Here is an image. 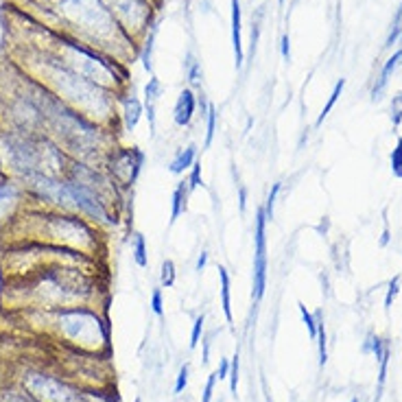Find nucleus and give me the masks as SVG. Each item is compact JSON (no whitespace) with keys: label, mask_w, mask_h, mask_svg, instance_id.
<instances>
[{"label":"nucleus","mask_w":402,"mask_h":402,"mask_svg":"<svg viewBox=\"0 0 402 402\" xmlns=\"http://www.w3.org/2000/svg\"><path fill=\"white\" fill-rule=\"evenodd\" d=\"M315 319H317V348H319V365L324 368V365L328 363V337H326V324H324V313L321 310H317V313H313Z\"/></svg>","instance_id":"18"},{"label":"nucleus","mask_w":402,"mask_h":402,"mask_svg":"<svg viewBox=\"0 0 402 402\" xmlns=\"http://www.w3.org/2000/svg\"><path fill=\"white\" fill-rule=\"evenodd\" d=\"M0 177H3V175H0Z\"/></svg>","instance_id":"47"},{"label":"nucleus","mask_w":402,"mask_h":402,"mask_svg":"<svg viewBox=\"0 0 402 402\" xmlns=\"http://www.w3.org/2000/svg\"><path fill=\"white\" fill-rule=\"evenodd\" d=\"M398 291H400V276H396V278L389 282V291H387V298H385V310L391 308L394 300L398 298Z\"/></svg>","instance_id":"35"},{"label":"nucleus","mask_w":402,"mask_h":402,"mask_svg":"<svg viewBox=\"0 0 402 402\" xmlns=\"http://www.w3.org/2000/svg\"><path fill=\"white\" fill-rule=\"evenodd\" d=\"M391 173L398 179H402V136L398 138V144L391 151Z\"/></svg>","instance_id":"29"},{"label":"nucleus","mask_w":402,"mask_h":402,"mask_svg":"<svg viewBox=\"0 0 402 402\" xmlns=\"http://www.w3.org/2000/svg\"><path fill=\"white\" fill-rule=\"evenodd\" d=\"M389 356H391V350H389V345H387V350L382 352L378 365H380V370H378V394H376V402L380 400V394H382V387H385V380H387V368H389Z\"/></svg>","instance_id":"24"},{"label":"nucleus","mask_w":402,"mask_h":402,"mask_svg":"<svg viewBox=\"0 0 402 402\" xmlns=\"http://www.w3.org/2000/svg\"><path fill=\"white\" fill-rule=\"evenodd\" d=\"M400 40H402V35H400Z\"/></svg>","instance_id":"46"},{"label":"nucleus","mask_w":402,"mask_h":402,"mask_svg":"<svg viewBox=\"0 0 402 402\" xmlns=\"http://www.w3.org/2000/svg\"><path fill=\"white\" fill-rule=\"evenodd\" d=\"M22 181L40 201H46V204L60 208L62 212H77L75 197H72L66 179H57L44 173H29L22 177Z\"/></svg>","instance_id":"4"},{"label":"nucleus","mask_w":402,"mask_h":402,"mask_svg":"<svg viewBox=\"0 0 402 402\" xmlns=\"http://www.w3.org/2000/svg\"><path fill=\"white\" fill-rule=\"evenodd\" d=\"M184 72H186V79H188L190 88L201 90V85H204V68H201V62L195 60V55H193V53L186 55Z\"/></svg>","instance_id":"16"},{"label":"nucleus","mask_w":402,"mask_h":402,"mask_svg":"<svg viewBox=\"0 0 402 402\" xmlns=\"http://www.w3.org/2000/svg\"><path fill=\"white\" fill-rule=\"evenodd\" d=\"M109 9H112L120 20H125L127 25H134V27H142L147 22V5L144 0H107Z\"/></svg>","instance_id":"6"},{"label":"nucleus","mask_w":402,"mask_h":402,"mask_svg":"<svg viewBox=\"0 0 402 402\" xmlns=\"http://www.w3.org/2000/svg\"><path fill=\"white\" fill-rule=\"evenodd\" d=\"M142 164H144V153L138 147H114L107 153L103 167H105V173L114 179V184L123 193H127L132 190L138 181Z\"/></svg>","instance_id":"3"},{"label":"nucleus","mask_w":402,"mask_h":402,"mask_svg":"<svg viewBox=\"0 0 402 402\" xmlns=\"http://www.w3.org/2000/svg\"><path fill=\"white\" fill-rule=\"evenodd\" d=\"M142 114H144V103L138 97L130 95V97L123 99V127H125V132H134L140 123V118H142Z\"/></svg>","instance_id":"9"},{"label":"nucleus","mask_w":402,"mask_h":402,"mask_svg":"<svg viewBox=\"0 0 402 402\" xmlns=\"http://www.w3.org/2000/svg\"><path fill=\"white\" fill-rule=\"evenodd\" d=\"M219 282H221V306H223V315L228 319V324L234 321V315H232V296H230V273L226 267L219 265Z\"/></svg>","instance_id":"15"},{"label":"nucleus","mask_w":402,"mask_h":402,"mask_svg":"<svg viewBox=\"0 0 402 402\" xmlns=\"http://www.w3.org/2000/svg\"><path fill=\"white\" fill-rule=\"evenodd\" d=\"M144 114H147V118H149V132H151V136H155V105H151V103L144 105Z\"/></svg>","instance_id":"37"},{"label":"nucleus","mask_w":402,"mask_h":402,"mask_svg":"<svg viewBox=\"0 0 402 402\" xmlns=\"http://www.w3.org/2000/svg\"><path fill=\"white\" fill-rule=\"evenodd\" d=\"M267 291V214L261 206L256 210L254 226V273H251V300L261 302Z\"/></svg>","instance_id":"5"},{"label":"nucleus","mask_w":402,"mask_h":402,"mask_svg":"<svg viewBox=\"0 0 402 402\" xmlns=\"http://www.w3.org/2000/svg\"><path fill=\"white\" fill-rule=\"evenodd\" d=\"M350 402H359V398H352V400H350Z\"/></svg>","instance_id":"43"},{"label":"nucleus","mask_w":402,"mask_h":402,"mask_svg":"<svg viewBox=\"0 0 402 402\" xmlns=\"http://www.w3.org/2000/svg\"><path fill=\"white\" fill-rule=\"evenodd\" d=\"M298 308H300V315H302V321L306 324V331H308V337L310 339H317V319H315V315L313 313H310V310L300 302L298 304Z\"/></svg>","instance_id":"25"},{"label":"nucleus","mask_w":402,"mask_h":402,"mask_svg":"<svg viewBox=\"0 0 402 402\" xmlns=\"http://www.w3.org/2000/svg\"><path fill=\"white\" fill-rule=\"evenodd\" d=\"M188 376H190V365L184 363V365L179 368V372H177V378H175V387H173L175 394H181V391L188 387Z\"/></svg>","instance_id":"31"},{"label":"nucleus","mask_w":402,"mask_h":402,"mask_svg":"<svg viewBox=\"0 0 402 402\" xmlns=\"http://www.w3.org/2000/svg\"><path fill=\"white\" fill-rule=\"evenodd\" d=\"M400 35H402V5L398 7L396 11V18H394V25H391V33H389V38H387V48L394 46L398 40H400Z\"/></svg>","instance_id":"28"},{"label":"nucleus","mask_w":402,"mask_h":402,"mask_svg":"<svg viewBox=\"0 0 402 402\" xmlns=\"http://www.w3.org/2000/svg\"><path fill=\"white\" fill-rule=\"evenodd\" d=\"M239 374H241V354L239 350L234 352V356L230 359V394L236 398L239 396Z\"/></svg>","instance_id":"19"},{"label":"nucleus","mask_w":402,"mask_h":402,"mask_svg":"<svg viewBox=\"0 0 402 402\" xmlns=\"http://www.w3.org/2000/svg\"><path fill=\"white\" fill-rule=\"evenodd\" d=\"M44 324L53 326L55 335L66 343L68 348L85 352V354H109V324L105 315L88 306L72 308H44Z\"/></svg>","instance_id":"1"},{"label":"nucleus","mask_w":402,"mask_h":402,"mask_svg":"<svg viewBox=\"0 0 402 402\" xmlns=\"http://www.w3.org/2000/svg\"><path fill=\"white\" fill-rule=\"evenodd\" d=\"M188 195H190V188H188V181L186 179H181L177 181V186L173 190V197H171V226L177 221V219L186 212L188 208Z\"/></svg>","instance_id":"11"},{"label":"nucleus","mask_w":402,"mask_h":402,"mask_svg":"<svg viewBox=\"0 0 402 402\" xmlns=\"http://www.w3.org/2000/svg\"><path fill=\"white\" fill-rule=\"evenodd\" d=\"M232 44H234V57L236 68L243 66V35H241V3L232 0Z\"/></svg>","instance_id":"10"},{"label":"nucleus","mask_w":402,"mask_h":402,"mask_svg":"<svg viewBox=\"0 0 402 402\" xmlns=\"http://www.w3.org/2000/svg\"><path fill=\"white\" fill-rule=\"evenodd\" d=\"M197 162V144H188L186 149H179L175 158L169 164V171L173 175H181L184 171H190V167Z\"/></svg>","instance_id":"12"},{"label":"nucleus","mask_w":402,"mask_h":402,"mask_svg":"<svg viewBox=\"0 0 402 402\" xmlns=\"http://www.w3.org/2000/svg\"><path fill=\"white\" fill-rule=\"evenodd\" d=\"M0 402H38V400L20 382H9V385L0 389Z\"/></svg>","instance_id":"14"},{"label":"nucleus","mask_w":402,"mask_h":402,"mask_svg":"<svg viewBox=\"0 0 402 402\" xmlns=\"http://www.w3.org/2000/svg\"><path fill=\"white\" fill-rule=\"evenodd\" d=\"M216 107L210 103L208 105V114H206V140H204V147L208 149L212 140H214V134H216Z\"/></svg>","instance_id":"22"},{"label":"nucleus","mask_w":402,"mask_h":402,"mask_svg":"<svg viewBox=\"0 0 402 402\" xmlns=\"http://www.w3.org/2000/svg\"><path fill=\"white\" fill-rule=\"evenodd\" d=\"M151 310L155 317H164V300H162V289H153L151 293Z\"/></svg>","instance_id":"34"},{"label":"nucleus","mask_w":402,"mask_h":402,"mask_svg":"<svg viewBox=\"0 0 402 402\" xmlns=\"http://www.w3.org/2000/svg\"><path fill=\"white\" fill-rule=\"evenodd\" d=\"M18 206H20V186L13 179H0V221L13 219Z\"/></svg>","instance_id":"8"},{"label":"nucleus","mask_w":402,"mask_h":402,"mask_svg":"<svg viewBox=\"0 0 402 402\" xmlns=\"http://www.w3.org/2000/svg\"><path fill=\"white\" fill-rule=\"evenodd\" d=\"M282 190V184L280 181H276V184L271 186L269 195H267V201H265V214H267V221H273V208H276V201H278V195Z\"/></svg>","instance_id":"26"},{"label":"nucleus","mask_w":402,"mask_h":402,"mask_svg":"<svg viewBox=\"0 0 402 402\" xmlns=\"http://www.w3.org/2000/svg\"><path fill=\"white\" fill-rule=\"evenodd\" d=\"M391 123H394V127H398L402 123V92H398L391 99Z\"/></svg>","instance_id":"33"},{"label":"nucleus","mask_w":402,"mask_h":402,"mask_svg":"<svg viewBox=\"0 0 402 402\" xmlns=\"http://www.w3.org/2000/svg\"><path fill=\"white\" fill-rule=\"evenodd\" d=\"M208 256H210V254H208L206 249L199 254V258H197V267H195V271H197V273H201V271L206 269V265H208Z\"/></svg>","instance_id":"40"},{"label":"nucleus","mask_w":402,"mask_h":402,"mask_svg":"<svg viewBox=\"0 0 402 402\" xmlns=\"http://www.w3.org/2000/svg\"><path fill=\"white\" fill-rule=\"evenodd\" d=\"M216 372H212L208 376V382H206V387H204V394H201V402H212V394H214V385H216Z\"/></svg>","instance_id":"36"},{"label":"nucleus","mask_w":402,"mask_h":402,"mask_svg":"<svg viewBox=\"0 0 402 402\" xmlns=\"http://www.w3.org/2000/svg\"><path fill=\"white\" fill-rule=\"evenodd\" d=\"M280 50H282V60L291 62V40H289L286 33L282 35V40H280Z\"/></svg>","instance_id":"38"},{"label":"nucleus","mask_w":402,"mask_h":402,"mask_svg":"<svg viewBox=\"0 0 402 402\" xmlns=\"http://www.w3.org/2000/svg\"><path fill=\"white\" fill-rule=\"evenodd\" d=\"M216 376H219V380H226V378L230 376V361H228V359H223L221 363H219Z\"/></svg>","instance_id":"39"},{"label":"nucleus","mask_w":402,"mask_h":402,"mask_svg":"<svg viewBox=\"0 0 402 402\" xmlns=\"http://www.w3.org/2000/svg\"><path fill=\"white\" fill-rule=\"evenodd\" d=\"M134 402H142V400H140V398H136V400H134Z\"/></svg>","instance_id":"44"},{"label":"nucleus","mask_w":402,"mask_h":402,"mask_svg":"<svg viewBox=\"0 0 402 402\" xmlns=\"http://www.w3.org/2000/svg\"><path fill=\"white\" fill-rule=\"evenodd\" d=\"M188 188H190V193L193 190H197L199 186H204V175H201V162L197 160L193 167H190V173H188Z\"/></svg>","instance_id":"30"},{"label":"nucleus","mask_w":402,"mask_h":402,"mask_svg":"<svg viewBox=\"0 0 402 402\" xmlns=\"http://www.w3.org/2000/svg\"><path fill=\"white\" fill-rule=\"evenodd\" d=\"M195 112H197V97L190 88H184L173 107V123L177 127H188L195 118Z\"/></svg>","instance_id":"7"},{"label":"nucleus","mask_w":402,"mask_h":402,"mask_svg":"<svg viewBox=\"0 0 402 402\" xmlns=\"http://www.w3.org/2000/svg\"><path fill=\"white\" fill-rule=\"evenodd\" d=\"M280 3H284V0H280Z\"/></svg>","instance_id":"45"},{"label":"nucleus","mask_w":402,"mask_h":402,"mask_svg":"<svg viewBox=\"0 0 402 402\" xmlns=\"http://www.w3.org/2000/svg\"><path fill=\"white\" fill-rule=\"evenodd\" d=\"M132 254H134V261L140 269H147L149 267V249H147V239L144 234L134 232V239H132Z\"/></svg>","instance_id":"17"},{"label":"nucleus","mask_w":402,"mask_h":402,"mask_svg":"<svg viewBox=\"0 0 402 402\" xmlns=\"http://www.w3.org/2000/svg\"><path fill=\"white\" fill-rule=\"evenodd\" d=\"M201 343H204V363L210 361V345H212V335L201 337Z\"/></svg>","instance_id":"41"},{"label":"nucleus","mask_w":402,"mask_h":402,"mask_svg":"<svg viewBox=\"0 0 402 402\" xmlns=\"http://www.w3.org/2000/svg\"><path fill=\"white\" fill-rule=\"evenodd\" d=\"M153 40H155V29L149 33L147 42H144V48H142V64L147 70H151V53H153Z\"/></svg>","instance_id":"32"},{"label":"nucleus","mask_w":402,"mask_h":402,"mask_svg":"<svg viewBox=\"0 0 402 402\" xmlns=\"http://www.w3.org/2000/svg\"><path fill=\"white\" fill-rule=\"evenodd\" d=\"M204 328H206V315H197L193 321V333H190V348L195 350L201 337H204Z\"/></svg>","instance_id":"27"},{"label":"nucleus","mask_w":402,"mask_h":402,"mask_svg":"<svg viewBox=\"0 0 402 402\" xmlns=\"http://www.w3.org/2000/svg\"><path fill=\"white\" fill-rule=\"evenodd\" d=\"M160 97H162V83H160L158 77H151L149 83L144 85V105H147V103L155 105L160 101Z\"/></svg>","instance_id":"23"},{"label":"nucleus","mask_w":402,"mask_h":402,"mask_svg":"<svg viewBox=\"0 0 402 402\" xmlns=\"http://www.w3.org/2000/svg\"><path fill=\"white\" fill-rule=\"evenodd\" d=\"M400 60H402V48H400V50H396V53L391 55V57L387 60L385 68L380 70L378 83H376V85H374V90H372V99H374V101H378V99H380V95L385 92V88H387V83H389V77L394 75V70L398 68Z\"/></svg>","instance_id":"13"},{"label":"nucleus","mask_w":402,"mask_h":402,"mask_svg":"<svg viewBox=\"0 0 402 402\" xmlns=\"http://www.w3.org/2000/svg\"><path fill=\"white\" fill-rule=\"evenodd\" d=\"M343 88H345V79H339L337 81V85H335V90H333V95H331V99H328V103L324 105V109H321V114H319V118H317V127L328 118V114H331V109L335 107V103H337V99L341 97V92H343Z\"/></svg>","instance_id":"21"},{"label":"nucleus","mask_w":402,"mask_h":402,"mask_svg":"<svg viewBox=\"0 0 402 402\" xmlns=\"http://www.w3.org/2000/svg\"><path fill=\"white\" fill-rule=\"evenodd\" d=\"M175 280H177L175 263L171 258H167L162 263V269H160V282H162L164 289H171V286H175Z\"/></svg>","instance_id":"20"},{"label":"nucleus","mask_w":402,"mask_h":402,"mask_svg":"<svg viewBox=\"0 0 402 402\" xmlns=\"http://www.w3.org/2000/svg\"><path fill=\"white\" fill-rule=\"evenodd\" d=\"M18 378H20L18 382L27 387L38 402H95L92 391H83L66 378L42 370H25Z\"/></svg>","instance_id":"2"},{"label":"nucleus","mask_w":402,"mask_h":402,"mask_svg":"<svg viewBox=\"0 0 402 402\" xmlns=\"http://www.w3.org/2000/svg\"><path fill=\"white\" fill-rule=\"evenodd\" d=\"M239 208H241V214H245V210H247V188L245 186L239 188Z\"/></svg>","instance_id":"42"}]
</instances>
